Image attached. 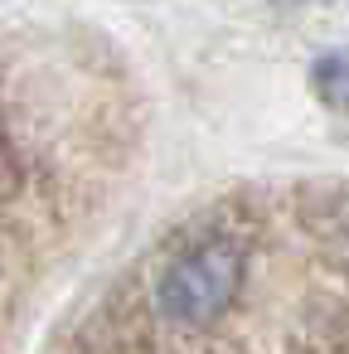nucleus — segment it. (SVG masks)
<instances>
[{
	"label": "nucleus",
	"instance_id": "1",
	"mask_svg": "<svg viewBox=\"0 0 349 354\" xmlns=\"http://www.w3.org/2000/svg\"><path fill=\"white\" fill-rule=\"evenodd\" d=\"M243 277H247L243 243L228 233H209L165 262V272L155 277V310L185 330L214 325L238 301Z\"/></svg>",
	"mask_w": 349,
	"mask_h": 354
},
{
	"label": "nucleus",
	"instance_id": "2",
	"mask_svg": "<svg viewBox=\"0 0 349 354\" xmlns=\"http://www.w3.org/2000/svg\"><path fill=\"white\" fill-rule=\"evenodd\" d=\"M310 88L325 107L349 112V54H320L310 68Z\"/></svg>",
	"mask_w": 349,
	"mask_h": 354
},
{
	"label": "nucleus",
	"instance_id": "3",
	"mask_svg": "<svg viewBox=\"0 0 349 354\" xmlns=\"http://www.w3.org/2000/svg\"><path fill=\"white\" fill-rule=\"evenodd\" d=\"M286 6H301V0H286Z\"/></svg>",
	"mask_w": 349,
	"mask_h": 354
}]
</instances>
